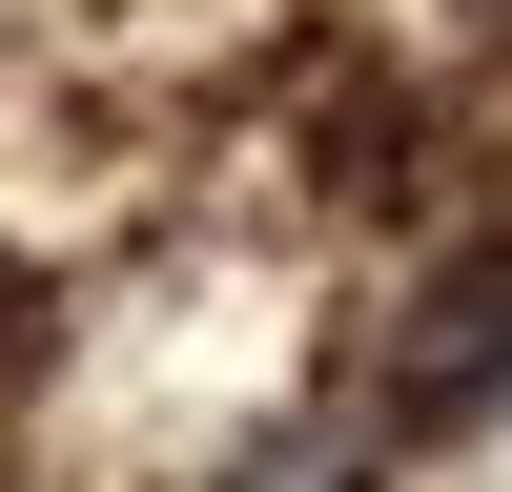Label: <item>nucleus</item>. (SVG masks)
<instances>
[{"instance_id":"nucleus-2","label":"nucleus","mask_w":512,"mask_h":492,"mask_svg":"<svg viewBox=\"0 0 512 492\" xmlns=\"http://www.w3.org/2000/svg\"><path fill=\"white\" fill-rule=\"evenodd\" d=\"M226 492H369V451H349V431H267Z\"/></svg>"},{"instance_id":"nucleus-1","label":"nucleus","mask_w":512,"mask_h":492,"mask_svg":"<svg viewBox=\"0 0 512 492\" xmlns=\"http://www.w3.org/2000/svg\"><path fill=\"white\" fill-rule=\"evenodd\" d=\"M472 410H512V246L431 267L410 287V349H390V431H472Z\"/></svg>"}]
</instances>
